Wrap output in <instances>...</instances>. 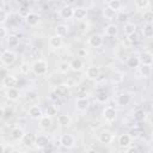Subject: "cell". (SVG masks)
I'll use <instances>...</instances> for the list:
<instances>
[{"label": "cell", "mask_w": 153, "mask_h": 153, "mask_svg": "<svg viewBox=\"0 0 153 153\" xmlns=\"http://www.w3.org/2000/svg\"><path fill=\"white\" fill-rule=\"evenodd\" d=\"M57 123L61 127H68L72 123V117L68 114H60L57 116Z\"/></svg>", "instance_id": "obj_19"}, {"label": "cell", "mask_w": 153, "mask_h": 153, "mask_svg": "<svg viewBox=\"0 0 153 153\" xmlns=\"http://www.w3.org/2000/svg\"><path fill=\"white\" fill-rule=\"evenodd\" d=\"M39 127L42 128V129H49L50 127H51V124H53V120H51V116H49V115H43L39 120Z\"/></svg>", "instance_id": "obj_20"}, {"label": "cell", "mask_w": 153, "mask_h": 153, "mask_svg": "<svg viewBox=\"0 0 153 153\" xmlns=\"http://www.w3.org/2000/svg\"><path fill=\"white\" fill-rule=\"evenodd\" d=\"M68 31H69V27H68V25H66V24H59V25L55 27V33H56L57 36H60V37L67 36Z\"/></svg>", "instance_id": "obj_25"}, {"label": "cell", "mask_w": 153, "mask_h": 153, "mask_svg": "<svg viewBox=\"0 0 153 153\" xmlns=\"http://www.w3.org/2000/svg\"><path fill=\"white\" fill-rule=\"evenodd\" d=\"M2 66H12L17 61V53L11 49H5L0 56Z\"/></svg>", "instance_id": "obj_2"}, {"label": "cell", "mask_w": 153, "mask_h": 153, "mask_svg": "<svg viewBox=\"0 0 153 153\" xmlns=\"http://www.w3.org/2000/svg\"><path fill=\"white\" fill-rule=\"evenodd\" d=\"M5 97L11 102H17L20 98V91L17 87H10L5 91Z\"/></svg>", "instance_id": "obj_12"}, {"label": "cell", "mask_w": 153, "mask_h": 153, "mask_svg": "<svg viewBox=\"0 0 153 153\" xmlns=\"http://www.w3.org/2000/svg\"><path fill=\"white\" fill-rule=\"evenodd\" d=\"M134 2H135L136 8H139V10H145V8H147V7L149 6L151 0H134Z\"/></svg>", "instance_id": "obj_32"}, {"label": "cell", "mask_w": 153, "mask_h": 153, "mask_svg": "<svg viewBox=\"0 0 153 153\" xmlns=\"http://www.w3.org/2000/svg\"><path fill=\"white\" fill-rule=\"evenodd\" d=\"M124 151H126V152H128V153H133V152H137L139 149H137L136 147H133V146L130 145V146H129V147H127Z\"/></svg>", "instance_id": "obj_44"}, {"label": "cell", "mask_w": 153, "mask_h": 153, "mask_svg": "<svg viewBox=\"0 0 153 153\" xmlns=\"http://www.w3.org/2000/svg\"><path fill=\"white\" fill-rule=\"evenodd\" d=\"M48 43H49V47H50L51 49H55V50L60 49V48L63 45V41H62V37L57 36L56 33L49 37V41H48Z\"/></svg>", "instance_id": "obj_13"}, {"label": "cell", "mask_w": 153, "mask_h": 153, "mask_svg": "<svg viewBox=\"0 0 153 153\" xmlns=\"http://www.w3.org/2000/svg\"><path fill=\"white\" fill-rule=\"evenodd\" d=\"M25 135L26 134H25V131H24V129L22 127H14L11 130V137L14 141H23Z\"/></svg>", "instance_id": "obj_14"}, {"label": "cell", "mask_w": 153, "mask_h": 153, "mask_svg": "<svg viewBox=\"0 0 153 153\" xmlns=\"http://www.w3.org/2000/svg\"><path fill=\"white\" fill-rule=\"evenodd\" d=\"M88 14V11L87 8L85 7H76L75 8V12H74V18L78 19V20H84Z\"/></svg>", "instance_id": "obj_23"}, {"label": "cell", "mask_w": 153, "mask_h": 153, "mask_svg": "<svg viewBox=\"0 0 153 153\" xmlns=\"http://www.w3.org/2000/svg\"><path fill=\"white\" fill-rule=\"evenodd\" d=\"M87 43H88L90 47L97 49V48H100V47L103 45V43H104V38H103V36L99 35V33H93V35H91V36L88 37Z\"/></svg>", "instance_id": "obj_6"}, {"label": "cell", "mask_w": 153, "mask_h": 153, "mask_svg": "<svg viewBox=\"0 0 153 153\" xmlns=\"http://www.w3.org/2000/svg\"><path fill=\"white\" fill-rule=\"evenodd\" d=\"M59 143L63 148H72L75 145V137L72 134H62L59 137Z\"/></svg>", "instance_id": "obj_3"}, {"label": "cell", "mask_w": 153, "mask_h": 153, "mask_svg": "<svg viewBox=\"0 0 153 153\" xmlns=\"http://www.w3.org/2000/svg\"><path fill=\"white\" fill-rule=\"evenodd\" d=\"M18 84V79L14 74H6L2 78V87L4 88H10V87H16Z\"/></svg>", "instance_id": "obj_7"}, {"label": "cell", "mask_w": 153, "mask_h": 153, "mask_svg": "<svg viewBox=\"0 0 153 153\" xmlns=\"http://www.w3.org/2000/svg\"><path fill=\"white\" fill-rule=\"evenodd\" d=\"M8 36V31H7V27L5 25H1L0 26V38L1 39H6Z\"/></svg>", "instance_id": "obj_40"}, {"label": "cell", "mask_w": 153, "mask_h": 153, "mask_svg": "<svg viewBox=\"0 0 153 153\" xmlns=\"http://www.w3.org/2000/svg\"><path fill=\"white\" fill-rule=\"evenodd\" d=\"M130 100H131V98H130V96L128 93H121V94L117 96V104L120 106H127V105H129Z\"/></svg>", "instance_id": "obj_22"}, {"label": "cell", "mask_w": 153, "mask_h": 153, "mask_svg": "<svg viewBox=\"0 0 153 153\" xmlns=\"http://www.w3.org/2000/svg\"><path fill=\"white\" fill-rule=\"evenodd\" d=\"M6 43H7L8 48H14L19 44V38L16 35H8L7 38H6Z\"/></svg>", "instance_id": "obj_27"}, {"label": "cell", "mask_w": 153, "mask_h": 153, "mask_svg": "<svg viewBox=\"0 0 153 153\" xmlns=\"http://www.w3.org/2000/svg\"><path fill=\"white\" fill-rule=\"evenodd\" d=\"M134 118L136 120V121H145V118H146V112L143 111V110H136L135 111V114H134Z\"/></svg>", "instance_id": "obj_35"}, {"label": "cell", "mask_w": 153, "mask_h": 153, "mask_svg": "<svg viewBox=\"0 0 153 153\" xmlns=\"http://www.w3.org/2000/svg\"><path fill=\"white\" fill-rule=\"evenodd\" d=\"M49 143H50V142H49V139H48L45 135H37V136L35 137V145H36V147L39 148V149L45 148Z\"/></svg>", "instance_id": "obj_18"}, {"label": "cell", "mask_w": 153, "mask_h": 153, "mask_svg": "<svg viewBox=\"0 0 153 153\" xmlns=\"http://www.w3.org/2000/svg\"><path fill=\"white\" fill-rule=\"evenodd\" d=\"M108 7L111 8L112 11H115V12H118L122 7V2H121V0H109Z\"/></svg>", "instance_id": "obj_31"}, {"label": "cell", "mask_w": 153, "mask_h": 153, "mask_svg": "<svg viewBox=\"0 0 153 153\" xmlns=\"http://www.w3.org/2000/svg\"><path fill=\"white\" fill-rule=\"evenodd\" d=\"M140 63H141V60L137 56H130L127 60V66L130 68H137L140 66Z\"/></svg>", "instance_id": "obj_30"}, {"label": "cell", "mask_w": 153, "mask_h": 153, "mask_svg": "<svg viewBox=\"0 0 153 153\" xmlns=\"http://www.w3.org/2000/svg\"><path fill=\"white\" fill-rule=\"evenodd\" d=\"M31 71L36 75H39V76L45 75L48 72V62L43 59H38L31 65Z\"/></svg>", "instance_id": "obj_1"}, {"label": "cell", "mask_w": 153, "mask_h": 153, "mask_svg": "<svg viewBox=\"0 0 153 153\" xmlns=\"http://www.w3.org/2000/svg\"><path fill=\"white\" fill-rule=\"evenodd\" d=\"M27 115L32 120H39L44 114H43V110L39 105H31L29 108V111H27Z\"/></svg>", "instance_id": "obj_11"}, {"label": "cell", "mask_w": 153, "mask_h": 153, "mask_svg": "<svg viewBox=\"0 0 153 153\" xmlns=\"http://www.w3.org/2000/svg\"><path fill=\"white\" fill-rule=\"evenodd\" d=\"M74 12H75V8H74V7H72L71 5H66V6L61 7V10H60V16H61V18H63V19H71V18L74 17Z\"/></svg>", "instance_id": "obj_15"}, {"label": "cell", "mask_w": 153, "mask_h": 153, "mask_svg": "<svg viewBox=\"0 0 153 153\" xmlns=\"http://www.w3.org/2000/svg\"><path fill=\"white\" fill-rule=\"evenodd\" d=\"M100 73H102V71H100V67H98V66H90V67H87V69H86V78L88 79V80H91V81H96V80H98L99 79V76H100Z\"/></svg>", "instance_id": "obj_4"}, {"label": "cell", "mask_w": 153, "mask_h": 153, "mask_svg": "<svg viewBox=\"0 0 153 153\" xmlns=\"http://www.w3.org/2000/svg\"><path fill=\"white\" fill-rule=\"evenodd\" d=\"M69 69H71V66H69L68 62H61L60 66H59V71L61 73H67Z\"/></svg>", "instance_id": "obj_39"}, {"label": "cell", "mask_w": 153, "mask_h": 153, "mask_svg": "<svg viewBox=\"0 0 153 153\" xmlns=\"http://www.w3.org/2000/svg\"><path fill=\"white\" fill-rule=\"evenodd\" d=\"M118 33V26L115 24H108L105 27V35L108 37H115Z\"/></svg>", "instance_id": "obj_24"}, {"label": "cell", "mask_w": 153, "mask_h": 153, "mask_svg": "<svg viewBox=\"0 0 153 153\" xmlns=\"http://www.w3.org/2000/svg\"><path fill=\"white\" fill-rule=\"evenodd\" d=\"M24 19H25L26 25H29L30 27H35L39 24V17H38V14H36L33 12H27L25 14Z\"/></svg>", "instance_id": "obj_8"}, {"label": "cell", "mask_w": 153, "mask_h": 153, "mask_svg": "<svg viewBox=\"0 0 153 153\" xmlns=\"http://www.w3.org/2000/svg\"><path fill=\"white\" fill-rule=\"evenodd\" d=\"M8 19H10V13L2 7L1 8V13H0V23H1V25H5Z\"/></svg>", "instance_id": "obj_34"}, {"label": "cell", "mask_w": 153, "mask_h": 153, "mask_svg": "<svg viewBox=\"0 0 153 153\" xmlns=\"http://www.w3.org/2000/svg\"><path fill=\"white\" fill-rule=\"evenodd\" d=\"M115 11H112L111 8H109V7H106L105 10H104V16L105 17H108V18H112L114 16H115Z\"/></svg>", "instance_id": "obj_43"}, {"label": "cell", "mask_w": 153, "mask_h": 153, "mask_svg": "<svg viewBox=\"0 0 153 153\" xmlns=\"http://www.w3.org/2000/svg\"><path fill=\"white\" fill-rule=\"evenodd\" d=\"M129 135L131 136V139H133V137H137V136H139V131L133 129V130H130V134H129Z\"/></svg>", "instance_id": "obj_45"}, {"label": "cell", "mask_w": 153, "mask_h": 153, "mask_svg": "<svg viewBox=\"0 0 153 153\" xmlns=\"http://www.w3.org/2000/svg\"><path fill=\"white\" fill-rule=\"evenodd\" d=\"M116 114H117L116 112V109L114 106H111V105H108L103 110V117H104L105 122H108L109 124L112 123L116 120Z\"/></svg>", "instance_id": "obj_5"}, {"label": "cell", "mask_w": 153, "mask_h": 153, "mask_svg": "<svg viewBox=\"0 0 153 153\" xmlns=\"http://www.w3.org/2000/svg\"><path fill=\"white\" fill-rule=\"evenodd\" d=\"M96 100L100 104H105L109 100V93L106 90H98L96 93Z\"/></svg>", "instance_id": "obj_21"}, {"label": "cell", "mask_w": 153, "mask_h": 153, "mask_svg": "<svg viewBox=\"0 0 153 153\" xmlns=\"http://www.w3.org/2000/svg\"><path fill=\"white\" fill-rule=\"evenodd\" d=\"M56 112H57V109H56L55 105H48L47 109H45V111H44L45 115H49V116H51V117H53L54 115H56Z\"/></svg>", "instance_id": "obj_37"}, {"label": "cell", "mask_w": 153, "mask_h": 153, "mask_svg": "<svg viewBox=\"0 0 153 153\" xmlns=\"http://www.w3.org/2000/svg\"><path fill=\"white\" fill-rule=\"evenodd\" d=\"M140 74H141L143 78H148V76H151V74H152V65H145V63H141V67H140Z\"/></svg>", "instance_id": "obj_28"}, {"label": "cell", "mask_w": 153, "mask_h": 153, "mask_svg": "<svg viewBox=\"0 0 153 153\" xmlns=\"http://www.w3.org/2000/svg\"><path fill=\"white\" fill-rule=\"evenodd\" d=\"M112 80H114L115 82L122 81V80H123V74H122L121 72H115V73H114V76H112Z\"/></svg>", "instance_id": "obj_42"}, {"label": "cell", "mask_w": 153, "mask_h": 153, "mask_svg": "<svg viewBox=\"0 0 153 153\" xmlns=\"http://www.w3.org/2000/svg\"><path fill=\"white\" fill-rule=\"evenodd\" d=\"M141 63H145V65H152L153 63V54L149 53V51H143L141 54Z\"/></svg>", "instance_id": "obj_29"}, {"label": "cell", "mask_w": 153, "mask_h": 153, "mask_svg": "<svg viewBox=\"0 0 153 153\" xmlns=\"http://www.w3.org/2000/svg\"><path fill=\"white\" fill-rule=\"evenodd\" d=\"M142 36L147 39L153 38V24H146L145 27L142 29Z\"/></svg>", "instance_id": "obj_26"}, {"label": "cell", "mask_w": 153, "mask_h": 153, "mask_svg": "<svg viewBox=\"0 0 153 153\" xmlns=\"http://www.w3.org/2000/svg\"><path fill=\"white\" fill-rule=\"evenodd\" d=\"M90 108V99L87 97H79L75 99V109L78 111H86Z\"/></svg>", "instance_id": "obj_10"}, {"label": "cell", "mask_w": 153, "mask_h": 153, "mask_svg": "<svg viewBox=\"0 0 153 153\" xmlns=\"http://www.w3.org/2000/svg\"><path fill=\"white\" fill-rule=\"evenodd\" d=\"M117 19H118L121 23H128V19H129V17H128V14H127V13H124V12H121V13L117 16Z\"/></svg>", "instance_id": "obj_41"}, {"label": "cell", "mask_w": 153, "mask_h": 153, "mask_svg": "<svg viewBox=\"0 0 153 153\" xmlns=\"http://www.w3.org/2000/svg\"><path fill=\"white\" fill-rule=\"evenodd\" d=\"M114 139H115L114 134L111 131H108V130H103L98 135V141H99V143H103V145L111 143L114 141Z\"/></svg>", "instance_id": "obj_9"}, {"label": "cell", "mask_w": 153, "mask_h": 153, "mask_svg": "<svg viewBox=\"0 0 153 153\" xmlns=\"http://www.w3.org/2000/svg\"><path fill=\"white\" fill-rule=\"evenodd\" d=\"M127 39L130 42V43H136L137 41H139V35H137V32L136 31H134V32H130V33H128V36H127Z\"/></svg>", "instance_id": "obj_36"}, {"label": "cell", "mask_w": 153, "mask_h": 153, "mask_svg": "<svg viewBox=\"0 0 153 153\" xmlns=\"http://www.w3.org/2000/svg\"><path fill=\"white\" fill-rule=\"evenodd\" d=\"M117 143L121 148L126 149L127 147H129L131 145V136L129 134H121L117 139Z\"/></svg>", "instance_id": "obj_16"}, {"label": "cell", "mask_w": 153, "mask_h": 153, "mask_svg": "<svg viewBox=\"0 0 153 153\" xmlns=\"http://www.w3.org/2000/svg\"><path fill=\"white\" fill-rule=\"evenodd\" d=\"M69 66H71V71H73V72H80V71L84 69L85 63H84V61L80 57H74L69 62Z\"/></svg>", "instance_id": "obj_17"}, {"label": "cell", "mask_w": 153, "mask_h": 153, "mask_svg": "<svg viewBox=\"0 0 153 153\" xmlns=\"http://www.w3.org/2000/svg\"><path fill=\"white\" fill-rule=\"evenodd\" d=\"M142 18H143L146 24H153V11H151V10L145 11Z\"/></svg>", "instance_id": "obj_33"}, {"label": "cell", "mask_w": 153, "mask_h": 153, "mask_svg": "<svg viewBox=\"0 0 153 153\" xmlns=\"http://www.w3.org/2000/svg\"><path fill=\"white\" fill-rule=\"evenodd\" d=\"M30 69H31V67H30L29 63H26V62H23V63L20 65V67H19V72H20L22 74H27V73L30 72Z\"/></svg>", "instance_id": "obj_38"}]
</instances>
